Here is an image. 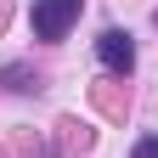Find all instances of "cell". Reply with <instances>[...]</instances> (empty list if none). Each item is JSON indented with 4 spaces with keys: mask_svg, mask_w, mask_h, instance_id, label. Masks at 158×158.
Returning a JSON list of instances; mask_svg holds the SVG:
<instances>
[{
    "mask_svg": "<svg viewBox=\"0 0 158 158\" xmlns=\"http://www.w3.org/2000/svg\"><path fill=\"white\" fill-rule=\"evenodd\" d=\"M79 6H85V0H34V34L40 40H62L73 23H79Z\"/></svg>",
    "mask_w": 158,
    "mask_h": 158,
    "instance_id": "cell-1",
    "label": "cell"
},
{
    "mask_svg": "<svg viewBox=\"0 0 158 158\" xmlns=\"http://www.w3.org/2000/svg\"><path fill=\"white\" fill-rule=\"evenodd\" d=\"M96 56H102L107 73H130V68H135V40H130L124 28H107L102 40H96Z\"/></svg>",
    "mask_w": 158,
    "mask_h": 158,
    "instance_id": "cell-2",
    "label": "cell"
},
{
    "mask_svg": "<svg viewBox=\"0 0 158 158\" xmlns=\"http://www.w3.org/2000/svg\"><path fill=\"white\" fill-rule=\"evenodd\" d=\"M130 158H158V135H141V141H135V152Z\"/></svg>",
    "mask_w": 158,
    "mask_h": 158,
    "instance_id": "cell-3",
    "label": "cell"
},
{
    "mask_svg": "<svg viewBox=\"0 0 158 158\" xmlns=\"http://www.w3.org/2000/svg\"><path fill=\"white\" fill-rule=\"evenodd\" d=\"M152 23H158V11H152Z\"/></svg>",
    "mask_w": 158,
    "mask_h": 158,
    "instance_id": "cell-4",
    "label": "cell"
}]
</instances>
